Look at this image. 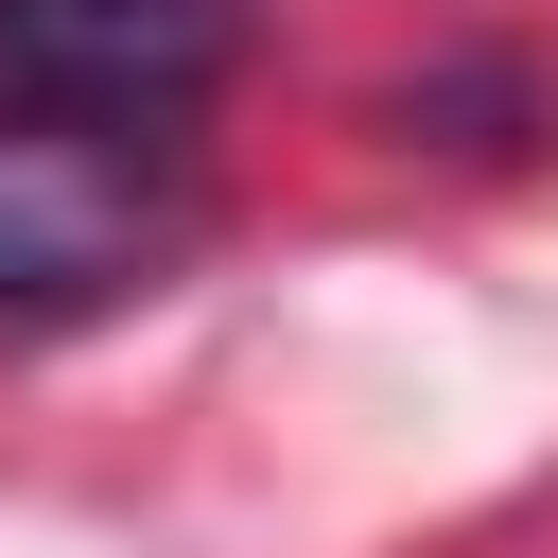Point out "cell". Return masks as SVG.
Listing matches in <instances>:
<instances>
[{
  "instance_id": "6da1fadb",
  "label": "cell",
  "mask_w": 558,
  "mask_h": 558,
  "mask_svg": "<svg viewBox=\"0 0 558 558\" xmlns=\"http://www.w3.org/2000/svg\"><path fill=\"white\" fill-rule=\"evenodd\" d=\"M192 244V140L0 105V314H105Z\"/></svg>"
},
{
  "instance_id": "7a4b0ae2",
  "label": "cell",
  "mask_w": 558,
  "mask_h": 558,
  "mask_svg": "<svg viewBox=\"0 0 558 558\" xmlns=\"http://www.w3.org/2000/svg\"><path fill=\"white\" fill-rule=\"evenodd\" d=\"M227 35H244L227 0H0V105L192 140V105L227 87Z\"/></svg>"
}]
</instances>
